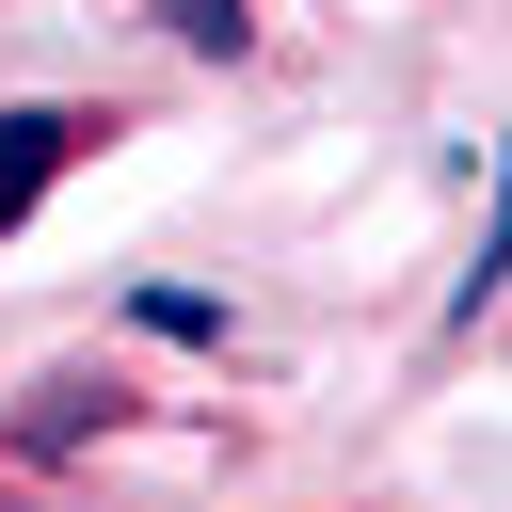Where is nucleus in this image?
<instances>
[{
  "mask_svg": "<svg viewBox=\"0 0 512 512\" xmlns=\"http://www.w3.org/2000/svg\"><path fill=\"white\" fill-rule=\"evenodd\" d=\"M64 160H80V112H0V224H32Z\"/></svg>",
  "mask_w": 512,
  "mask_h": 512,
  "instance_id": "obj_1",
  "label": "nucleus"
},
{
  "mask_svg": "<svg viewBox=\"0 0 512 512\" xmlns=\"http://www.w3.org/2000/svg\"><path fill=\"white\" fill-rule=\"evenodd\" d=\"M240 16H256V0H176V48H208V64H240Z\"/></svg>",
  "mask_w": 512,
  "mask_h": 512,
  "instance_id": "obj_2",
  "label": "nucleus"
}]
</instances>
